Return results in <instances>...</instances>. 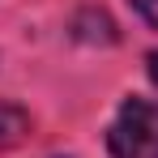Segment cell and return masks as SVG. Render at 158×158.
Here are the masks:
<instances>
[{
	"label": "cell",
	"instance_id": "4",
	"mask_svg": "<svg viewBox=\"0 0 158 158\" xmlns=\"http://www.w3.org/2000/svg\"><path fill=\"white\" fill-rule=\"evenodd\" d=\"M145 64H150V77H154V85H158V52H150V60H145Z\"/></svg>",
	"mask_w": 158,
	"mask_h": 158
},
{
	"label": "cell",
	"instance_id": "2",
	"mask_svg": "<svg viewBox=\"0 0 158 158\" xmlns=\"http://www.w3.org/2000/svg\"><path fill=\"white\" fill-rule=\"evenodd\" d=\"M26 132H30V115L17 103H4V98H0V150L17 145Z\"/></svg>",
	"mask_w": 158,
	"mask_h": 158
},
{
	"label": "cell",
	"instance_id": "3",
	"mask_svg": "<svg viewBox=\"0 0 158 158\" xmlns=\"http://www.w3.org/2000/svg\"><path fill=\"white\" fill-rule=\"evenodd\" d=\"M132 9H137V13H141V17L158 30V0H132Z\"/></svg>",
	"mask_w": 158,
	"mask_h": 158
},
{
	"label": "cell",
	"instance_id": "1",
	"mask_svg": "<svg viewBox=\"0 0 158 158\" xmlns=\"http://www.w3.org/2000/svg\"><path fill=\"white\" fill-rule=\"evenodd\" d=\"M107 150L111 158H158V103L124 98L107 128Z\"/></svg>",
	"mask_w": 158,
	"mask_h": 158
}]
</instances>
